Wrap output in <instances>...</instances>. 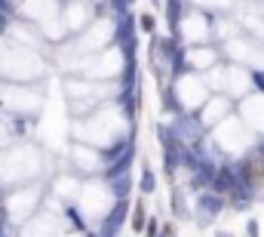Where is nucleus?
<instances>
[{"label":"nucleus","mask_w":264,"mask_h":237,"mask_svg":"<svg viewBox=\"0 0 264 237\" xmlns=\"http://www.w3.org/2000/svg\"><path fill=\"white\" fill-rule=\"evenodd\" d=\"M246 237H258V219H249L246 222Z\"/></svg>","instance_id":"nucleus-6"},{"label":"nucleus","mask_w":264,"mask_h":237,"mask_svg":"<svg viewBox=\"0 0 264 237\" xmlns=\"http://www.w3.org/2000/svg\"><path fill=\"white\" fill-rule=\"evenodd\" d=\"M145 228H148V210L138 200L135 204V213H132V234H145Z\"/></svg>","instance_id":"nucleus-3"},{"label":"nucleus","mask_w":264,"mask_h":237,"mask_svg":"<svg viewBox=\"0 0 264 237\" xmlns=\"http://www.w3.org/2000/svg\"><path fill=\"white\" fill-rule=\"evenodd\" d=\"M172 216L175 219H191V207L185 204V194L178 191V185H172Z\"/></svg>","instance_id":"nucleus-2"},{"label":"nucleus","mask_w":264,"mask_h":237,"mask_svg":"<svg viewBox=\"0 0 264 237\" xmlns=\"http://www.w3.org/2000/svg\"><path fill=\"white\" fill-rule=\"evenodd\" d=\"M160 231H163V225L157 222V216H154V219H148V228H145V237H160Z\"/></svg>","instance_id":"nucleus-5"},{"label":"nucleus","mask_w":264,"mask_h":237,"mask_svg":"<svg viewBox=\"0 0 264 237\" xmlns=\"http://www.w3.org/2000/svg\"><path fill=\"white\" fill-rule=\"evenodd\" d=\"M191 56H197V59H191V65H194V68H203V65H206V68H212V65L218 62V49H215V46H209V49H206V46H194V49H191Z\"/></svg>","instance_id":"nucleus-1"},{"label":"nucleus","mask_w":264,"mask_h":237,"mask_svg":"<svg viewBox=\"0 0 264 237\" xmlns=\"http://www.w3.org/2000/svg\"><path fill=\"white\" fill-rule=\"evenodd\" d=\"M138 188H141V194H154V191H157V179H154V170H151L148 163H145V170H141V185H138Z\"/></svg>","instance_id":"nucleus-4"},{"label":"nucleus","mask_w":264,"mask_h":237,"mask_svg":"<svg viewBox=\"0 0 264 237\" xmlns=\"http://www.w3.org/2000/svg\"><path fill=\"white\" fill-rule=\"evenodd\" d=\"M141 28H145L148 34H154V15H141Z\"/></svg>","instance_id":"nucleus-7"},{"label":"nucleus","mask_w":264,"mask_h":237,"mask_svg":"<svg viewBox=\"0 0 264 237\" xmlns=\"http://www.w3.org/2000/svg\"><path fill=\"white\" fill-rule=\"evenodd\" d=\"M215 237H234V234H228L225 228H218V231H215Z\"/></svg>","instance_id":"nucleus-8"}]
</instances>
